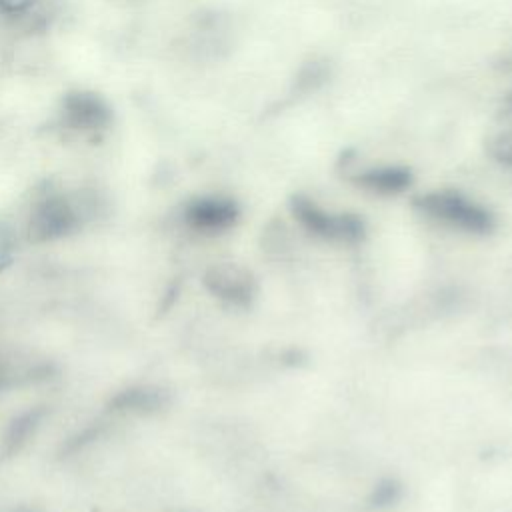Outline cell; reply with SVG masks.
Wrapping results in <instances>:
<instances>
[{"label": "cell", "instance_id": "obj_3", "mask_svg": "<svg viewBox=\"0 0 512 512\" xmlns=\"http://www.w3.org/2000/svg\"><path fill=\"white\" fill-rule=\"evenodd\" d=\"M62 124L82 136L104 132L112 122V108L104 96L90 90H74L62 100Z\"/></svg>", "mask_w": 512, "mask_h": 512}, {"label": "cell", "instance_id": "obj_11", "mask_svg": "<svg viewBox=\"0 0 512 512\" xmlns=\"http://www.w3.org/2000/svg\"><path fill=\"white\" fill-rule=\"evenodd\" d=\"M46 0H0V14L4 16H24L38 6H42Z\"/></svg>", "mask_w": 512, "mask_h": 512}, {"label": "cell", "instance_id": "obj_4", "mask_svg": "<svg viewBox=\"0 0 512 512\" xmlns=\"http://www.w3.org/2000/svg\"><path fill=\"white\" fill-rule=\"evenodd\" d=\"M292 210L308 232L332 242H356L364 230L356 216L326 212L308 198H294Z\"/></svg>", "mask_w": 512, "mask_h": 512}, {"label": "cell", "instance_id": "obj_1", "mask_svg": "<svg viewBox=\"0 0 512 512\" xmlns=\"http://www.w3.org/2000/svg\"><path fill=\"white\" fill-rule=\"evenodd\" d=\"M416 206L426 216L462 232L486 234L494 226V218L484 206L452 190L424 194L416 200Z\"/></svg>", "mask_w": 512, "mask_h": 512}, {"label": "cell", "instance_id": "obj_12", "mask_svg": "<svg viewBox=\"0 0 512 512\" xmlns=\"http://www.w3.org/2000/svg\"><path fill=\"white\" fill-rule=\"evenodd\" d=\"M14 242H12V234L6 226H0V270L10 262L12 258V248Z\"/></svg>", "mask_w": 512, "mask_h": 512}, {"label": "cell", "instance_id": "obj_2", "mask_svg": "<svg viewBox=\"0 0 512 512\" xmlns=\"http://www.w3.org/2000/svg\"><path fill=\"white\" fill-rule=\"evenodd\" d=\"M82 222V208L64 194L44 196L32 210L28 236L34 242H46L70 234Z\"/></svg>", "mask_w": 512, "mask_h": 512}, {"label": "cell", "instance_id": "obj_6", "mask_svg": "<svg viewBox=\"0 0 512 512\" xmlns=\"http://www.w3.org/2000/svg\"><path fill=\"white\" fill-rule=\"evenodd\" d=\"M206 286L228 302H246L252 294V278L250 274L236 264H218L208 270Z\"/></svg>", "mask_w": 512, "mask_h": 512}, {"label": "cell", "instance_id": "obj_5", "mask_svg": "<svg viewBox=\"0 0 512 512\" xmlns=\"http://www.w3.org/2000/svg\"><path fill=\"white\" fill-rule=\"evenodd\" d=\"M238 208L232 200L222 196H202L194 198L186 210L184 220L190 228L200 232H222L236 222Z\"/></svg>", "mask_w": 512, "mask_h": 512}, {"label": "cell", "instance_id": "obj_9", "mask_svg": "<svg viewBox=\"0 0 512 512\" xmlns=\"http://www.w3.org/2000/svg\"><path fill=\"white\" fill-rule=\"evenodd\" d=\"M488 150L498 162L512 166V108L506 110L492 126L488 136Z\"/></svg>", "mask_w": 512, "mask_h": 512}, {"label": "cell", "instance_id": "obj_10", "mask_svg": "<svg viewBox=\"0 0 512 512\" xmlns=\"http://www.w3.org/2000/svg\"><path fill=\"white\" fill-rule=\"evenodd\" d=\"M40 420V412L36 410H30V412H24L20 414L18 418H14L10 422V426L6 428L4 432V438H2V454L10 456L14 452L20 450V446L28 440V436L34 432L36 424Z\"/></svg>", "mask_w": 512, "mask_h": 512}, {"label": "cell", "instance_id": "obj_8", "mask_svg": "<svg viewBox=\"0 0 512 512\" xmlns=\"http://www.w3.org/2000/svg\"><path fill=\"white\" fill-rule=\"evenodd\" d=\"M166 404V394L158 388H130L126 392H120L114 398V406L118 410H130V412H150L158 410Z\"/></svg>", "mask_w": 512, "mask_h": 512}, {"label": "cell", "instance_id": "obj_7", "mask_svg": "<svg viewBox=\"0 0 512 512\" xmlns=\"http://www.w3.org/2000/svg\"><path fill=\"white\" fill-rule=\"evenodd\" d=\"M356 182L362 188L378 194H396L410 184V172L404 168H392V166L370 168L366 172H360L356 176Z\"/></svg>", "mask_w": 512, "mask_h": 512}]
</instances>
